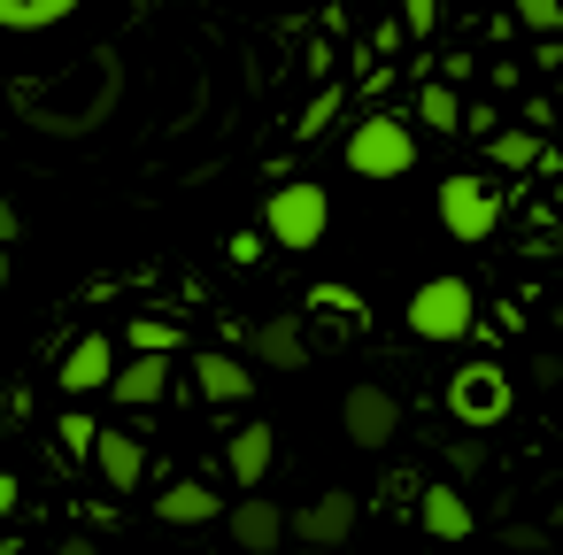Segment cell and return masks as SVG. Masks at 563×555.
<instances>
[{
	"mask_svg": "<svg viewBox=\"0 0 563 555\" xmlns=\"http://www.w3.org/2000/svg\"><path fill=\"white\" fill-rule=\"evenodd\" d=\"M124 101V63L117 55H86L78 70H63L55 86L40 78H9V109L32 124V132H55V140H93Z\"/></svg>",
	"mask_w": 563,
	"mask_h": 555,
	"instance_id": "1",
	"label": "cell"
},
{
	"mask_svg": "<svg viewBox=\"0 0 563 555\" xmlns=\"http://www.w3.org/2000/svg\"><path fill=\"white\" fill-rule=\"evenodd\" d=\"M263 224H271V240H278L286 255H317V247H324V232H332V193H324V186H309V178H286V186L271 193Z\"/></svg>",
	"mask_w": 563,
	"mask_h": 555,
	"instance_id": "2",
	"label": "cell"
},
{
	"mask_svg": "<svg viewBox=\"0 0 563 555\" xmlns=\"http://www.w3.org/2000/svg\"><path fill=\"white\" fill-rule=\"evenodd\" d=\"M340 155H347L355 178H409V170H417V132H409L401 116H363Z\"/></svg>",
	"mask_w": 563,
	"mask_h": 555,
	"instance_id": "3",
	"label": "cell"
},
{
	"mask_svg": "<svg viewBox=\"0 0 563 555\" xmlns=\"http://www.w3.org/2000/svg\"><path fill=\"white\" fill-rule=\"evenodd\" d=\"M471 324H478V293H471L463 278H432V286H417V293H409V332H417V340L455 347Z\"/></svg>",
	"mask_w": 563,
	"mask_h": 555,
	"instance_id": "4",
	"label": "cell"
},
{
	"mask_svg": "<svg viewBox=\"0 0 563 555\" xmlns=\"http://www.w3.org/2000/svg\"><path fill=\"white\" fill-rule=\"evenodd\" d=\"M432 209H440V224H448V240H494V224H501V193L486 186V178H448L440 193H432Z\"/></svg>",
	"mask_w": 563,
	"mask_h": 555,
	"instance_id": "5",
	"label": "cell"
},
{
	"mask_svg": "<svg viewBox=\"0 0 563 555\" xmlns=\"http://www.w3.org/2000/svg\"><path fill=\"white\" fill-rule=\"evenodd\" d=\"M509 378L494 370V363H463L455 378H448V417L455 424H471V432H486V424H501L509 417Z\"/></svg>",
	"mask_w": 563,
	"mask_h": 555,
	"instance_id": "6",
	"label": "cell"
},
{
	"mask_svg": "<svg viewBox=\"0 0 563 555\" xmlns=\"http://www.w3.org/2000/svg\"><path fill=\"white\" fill-rule=\"evenodd\" d=\"M340 424H347V440H355L363 455H371V447H394V440H401V401L363 378V386L340 393Z\"/></svg>",
	"mask_w": 563,
	"mask_h": 555,
	"instance_id": "7",
	"label": "cell"
},
{
	"mask_svg": "<svg viewBox=\"0 0 563 555\" xmlns=\"http://www.w3.org/2000/svg\"><path fill=\"white\" fill-rule=\"evenodd\" d=\"M355 517H363V501H355L347 486H332V493H317V501L294 509V540H301V547H347Z\"/></svg>",
	"mask_w": 563,
	"mask_h": 555,
	"instance_id": "8",
	"label": "cell"
},
{
	"mask_svg": "<svg viewBox=\"0 0 563 555\" xmlns=\"http://www.w3.org/2000/svg\"><path fill=\"white\" fill-rule=\"evenodd\" d=\"M224 532H232V540H240L247 555H271V547H278V540L294 532V517H286L278 501H263V486H255L247 501H232V509H224Z\"/></svg>",
	"mask_w": 563,
	"mask_h": 555,
	"instance_id": "9",
	"label": "cell"
},
{
	"mask_svg": "<svg viewBox=\"0 0 563 555\" xmlns=\"http://www.w3.org/2000/svg\"><path fill=\"white\" fill-rule=\"evenodd\" d=\"M170 378H178V370H170V355H155V347H132V363L117 370V386H109V393H117L124 409H155V401L170 393Z\"/></svg>",
	"mask_w": 563,
	"mask_h": 555,
	"instance_id": "10",
	"label": "cell"
},
{
	"mask_svg": "<svg viewBox=\"0 0 563 555\" xmlns=\"http://www.w3.org/2000/svg\"><path fill=\"white\" fill-rule=\"evenodd\" d=\"M101 386H117V347H109V332H86L63 355V393H101Z\"/></svg>",
	"mask_w": 563,
	"mask_h": 555,
	"instance_id": "11",
	"label": "cell"
},
{
	"mask_svg": "<svg viewBox=\"0 0 563 555\" xmlns=\"http://www.w3.org/2000/svg\"><path fill=\"white\" fill-rule=\"evenodd\" d=\"M194 386H201V401H217V409H240V401L255 393V378H247V363H240V355H224V347H209V355H194Z\"/></svg>",
	"mask_w": 563,
	"mask_h": 555,
	"instance_id": "12",
	"label": "cell"
},
{
	"mask_svg": "<svg viewBox=\"0 0 563 555\" xmlns=\"http://www.w3.org/2000/svg\"><path fill=\"white\" fill-rule=\"evenodd\" d=\"M70 16H86V0H0V32H9V40L63 32Z\"/></svg>",
	"mask_w": 563,
	"mask_h": 555,
	"instance_id": "13",
	"label": "cell"
},
{
	"mask_svg": "<svg viewBox=\"0 0 563 555\" xmlns=\"http://www.w3.org/2000/svg\"><path fill=\"white\" fill-rule=\"evenodd\" d=\"M271 455H278V432H271V424H247V432L224 440V470L240 478V493H255V486L271 478Z\"/></svg>",
	"mask_w": 563,
	"mask_h": 555,
	"instance_id": "14",
	"label": "cell"
},
{
	"mask_svg": "<svg viewBox=\"0 0 563 555\" xmlns=\"http://www.w3.org/2000/svg\"><path fill=\"white\" fill-rule=\"evenodd\" d=\"M93 470H101V486L109 493H132L140 478H147V447L117 424V432H101V447H93Z\"/></svg>",
	"mask_w": 563,
	"mask_h": 555,
	"instance_id": "15",
	"label": "cell"
},
{
	"mask_svg": "<svg viewBox=\"0 0 563 555\" xmlns=\"http://www.w3.org/2000/svg\"><path fill=\"white\" fill-rule=\"evenodd\" d=\"M417 517H424V532H432V540H471V532H478V517H471V501H463L455 486H424Z\"/></svg>",
	"mask_w": 563,
	"mask_h": 555,
	"instance_id": "16",
	"label": "cell"
},
{
	"mask_svg": "<svg viewBox=\"0 0 563 555\" xmlns=\"http://www.w3.org/2000/svg\"><path fill=\"white\" fill-rule=\"evenodd\" d=\"M301 324H309V317H271V324L255 332V363H271V370H301V363H309Z\"/></svg>",
	"mask_w": 563,
	"mask_h": 555,
	"instance_id": "17",
	"label": "cell"
},
{
	"mask_svg": "<svg viewBox=\"0 0 563 555\" xmlns=\"http://www.w3.org/2000/svg\"><path fill=\"white\" fill-rule=\"evenodd\" d=\"M155 517H163V524H209V517H224V501H217L201 478H178V486H163Z\"/></svg>",
	"mask_w": 563,
	"mask_h": 555,
	"instance_id": "18",
	"label": "cell"
},
{
	"mask_svg": "<svg viewBox=\"0 0 563 555\" xmlns=\"http://www.w3.org/2000/svg\"><path fill=\"white\" fill-rule=\"evenodd\" d=\"M417 116H424V132H463L471 124V109L455 101V86H424L417 93Z\"/></svg>",
	"mask_w": 563,
	"mask_h": 555,
	"instance_id": "19",
	"label": "cell"
},
{
	"mask_svg": "<svg viewBox=\"0 0 563 555\" xmlns=\"http://www.w3.org/2000/svg\"><path fill=\"white\" fill-rule=\"evenodd\" d=\"M486 147H494L501 170H532V163H540V132H494Z\"/></svg>",
	"mask_w": 563,
	"mask_h": 555,
	"instance_id": "20",
	"label": "cell"
},
{
	"mask_svg": "<svg viewBox=\"0 0 563 555\" xmlns=\"http://www.w3.org/2000/svg\"><path fill=\"white\" fill-rule=\"evenodd\" d=\"M132 347H155V355H178V324H163V317H132Z\"/></svg>",
	"mask_w": 563,
	"mask_h": 555,
	"instance_id": "21",
	"label": "cell"
},
{
	"mask_svg": "<svg viewBox=\"0 0 563 555\" xmlns=\"http://www.w3.org/2000/svg\"><path fill=\"white\" fill-rule=\"evenodd\" d=\"M55 440H63V447H70V455H93V447H101V424H93V417H86V409H70V417H63V432H55Z\"/></svg>",
	"mask_w": 563,
	"mask_h": 555,
	"instance_id": "22",
	"label": "cell"
},
{
	"mask_svg": "<svg viewBox=\"0 0 563 555\" xmlns=\"http://www.w3.org/2000/svg\"><path fill=\"white\" fill-rule=\"evenodd\" d=\"M324 124H340V86H324V93H317V101L301 109V140H317Z\"/></svg>",
	"mask_w": 563,
	"mask_h": 555,
	"instance_id": "23",
	"label": "cell"
},
{
	"mask_svg": "<svg viewBox=\"0 0 563 555\" xmlns=\"http://www.w3.org/2000/svg\"><path fill=\"white\" fill-rule=\"evenodd\" d=\"M509 9H517L525 32H555L563 24V0H509Z\"/></svg>",
	"mask_w": 563,
	"mask_h": 555,
	"instance_id": "24",
	"label": "cell"
},
{
	"mask_svg": "<svg viewBox=\"0 0 563 555\" xmlns=\"http://www.w3.org/2000/svg\"><path fill=\"white\" fill-rule=\"evenodd\" d=\"M401 32L409 40H432L440 32V0H401Z\"/></svg>",
	"mask_w": 563,
	"mask_h": 555,
	"instance_id": "25",
	"label": "cell"
},
{
	"mask_svg": "<svg viewBox=\"0 0 563 555\" xmlns=\"http://www.w3.org/2000/svg\"><path fill=\"white\" fill-rule=\"evenodd\" d=\"M309 309H340V317H363V301H355L347 286H317V293H309Z\"/></svg>",
	"mask_w": 563,
	"mask_h": 555,
	"instance_id": "26",
	"label": "cell"
},
{
	"mask_svg": "<svg viewBox=\"0 0 563 555\" xmlns=\"http://www.w3.org/2000/svg\"><path fill=\"white\" fill-rule=\"evenodd\" d=\"M63 555H101V547H93L86 532H70V540H63Z\"/></svg>",
	"mask_w": 563,
	"mask_h": 555,
	"instance_id": "27",
	"label": "cell"
},
{
	"mask_svg": "<svg viewBox=\"0 0 563 555\" xmlns=\"http://www.w3.org/2000/svg\"><path fill=\"white\" fill-rule=\"evenodd\" d=\"M301 555H340V547H301Z\"/></svg>",
	"mask_w": 563,
	"mask_h": 555,
	"instance_id": "28",
	"label": "cell"
}]
</instances>
